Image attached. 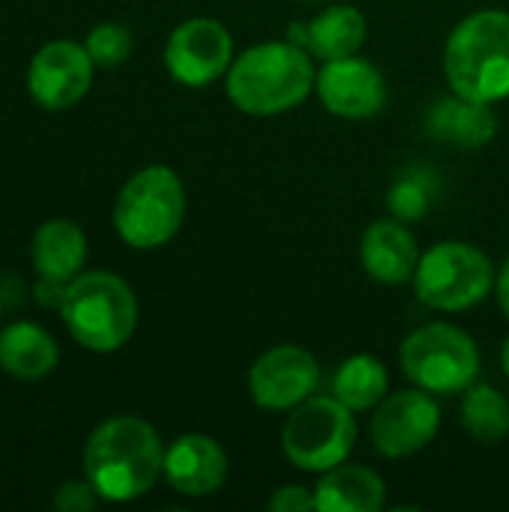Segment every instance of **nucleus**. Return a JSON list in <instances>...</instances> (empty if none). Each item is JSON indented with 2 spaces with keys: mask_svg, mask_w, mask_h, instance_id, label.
Wrapping results in <instances>:
<instances>
[{
  "mask_svg": "<svg viewBox=\"0 0 509 512\" xmlns=\"http://www.w3.org/2000/svg\"><path fill=\"white\" fill-rule=\"evenodd\" d=\"M165 471L159 432L141 417H111L93 429L84 447V477L102 501L129 504L144 498Z\"/></svg>",
  "mask_w": 509,
  "mask_h": 512,
  "instance_id": "1",
  "label": "nucleus"
},
{
  "mask_svg": "<svg viewBox=\"0 0 509 512\" xmlns=\"http://www.w3.org/2000/svg\"><path fill=\"white\" fill-rule=\"evenodd\" d=\"M315 63L297 42H261L234 57L225 75L231 105L252 117H276L303 105L315 90Z\"/></svg>",
  "mask_w": 509,
  "mask_h": 512,
  "instance_id": "2",
  "label": "nucleus"
},
{
  "mask_svg": "<svg viewBox=\"0 0 509 512\" xmlns=\"http://www.w3.org/2000/svg\"><path fill=\"white\" fill-rule=\"evenodd\" d=\"M444 75L465 99L486 105L509 99L507 9H480L453 27L444 45Z\"/></svg>",
  "mask_w": 509,
  "mask_h": 512,
  "instance_id": "3",
  "label": "nucleus"
},
{
  "mask_svg": "<svg viewBox=\"0 0 509 512\" xmlns=\"http://www.w3.org/2000/svg\"><path fill=\"white\" fill-rule=\"evenodd\" d=\"M60 315L69 336L81 348L111 354L132 339L138 324V300L120 276L108 270H90L78 273L66 285Z\"/></svg>",
  "mask_w": 509,
  "mask_h": 512,
  "instance_id": "4",
  "label": "nucleus"
},
{
  "mask_svg": "<svg viewBox=\"0 0 509 512\" xmlns=\"http://www.w3.org/2000/svg\"><path fill=\"white\" fill-rule=\"evenodd\" d=\"M186 219V189L168 165H147L126 180L114 204V228L132 249H159Z\"/></svg>",
  "mask_w": 509,
  "mask_h": 512,
  "instance_id": "5",
  "label": "nucleus"
},
{
  "mask_svg": "<svg viewBox=\"0 0 509 512\" xmlns=\"http://www.w3.org/2000/svg\"><path fill=\"white\" fill-rule=\"evenodd\" d=\"M399 366L414 387L432 396H456L477 381L480 348L465 330L435 321L402 339Z\"/></svg>",
  "mask_w": 509,
  "mask_h": 512,
  "instance_id": "6",
  "label": "nucleus"
},
{
  "mask_svg": "<svg viewBox=\"0 0 509 512\" xmlns=\"http://www.w3.org/2000/svg\"><path fill=\"white\" fill-rule=\"evenodd\" d=\"M495 267L483 249L462 240L435 243L420 255L414 294L435 312H468L495 288Z\"/></svg>",
  "mask_w": 509,
  "mask_h": 512,
  "instance_id": "7",
  "label": "nucleus"
},
{
  "mask_svg": "<svg viewBox=\"0 0 509 512\" xmlns=\"http://www.w3.org/2000/svg\"><path fill=\"white\" fill-rule=\"evenodd\" d=\"M279 444L297 471L324 474L348 462L357 444V417L336 396H309L291 408Z\"/></svg>",
  "mask_w": 509,
  "mask_h": 512,
  "instance_id": "8",
  "label": "nucleus"
},
{
  "mask_svg": "<svg viewBox=\"0 0 509 512\" xmlns=\"http://www.w3.org/2000/svg\"><path fill=\"white\" fill-rule=\"evenodd\" d=\"M234 36L216 18H189L165 42V69L183 87H207L228 75Z\"/></svg>",
  "mask_w": 509,
  "mask_h": 512,
  "instance_id": "9",
  "label": "nucleus"
},
{
  "mask_svg": "<svg viewBox=\"0 0 509 512\" xmlns=\"http://www.w3.org/2000/svg\"><path fill=\"white\" fill-rule=\"evenodd\" d=\"M441 432V408L426 390H402L387 396L372 417L369 435L384 459H408L423 453Z\"/></svg>",
  "mask_w": 509,
  "mask_h": 512,
  "instance_id": "10",
  "label": "nucleus"
},
{
  "mask_svg": "<svg viewBox=\"0 0 509 512\" xmlns=\"http://www.w3.org/2000/svg\"><path fill=\"white\" fill-rule=\"evenodd\" d=\"M321 381V363L300 345H276L264 351L249 369V396L264 411H291Z\"/></svg>",
  "mask_w": 509,
  "mask_h": 512,
  "instance_id": "11",
  "label": "nucleus"
},
{
  "mask_svg": "<svg viewBox=\"0 0 509 512\" xmlns=\"http://www.w3.org/2000/svg\"><path fill=\"white\" fill-rule=\"evenodd\" d=\"M93 57L72 39H57L39 48L27 69V90L36 105L63 111L78 105L93 84Z\"/></svg>",
  "mask_w": 509,
  "mask_h": 512,
  "instance_id": "12",
  "label": "nucleus"
},
{
  "mask_svg": "<svg viewBox=\"0 0 509 512\" xmlns=\"http://www.w3.org/2000/svg\"><path fill=\"white\" fill-rule=\"evenodd\" d=\"M321 105L342 120H369L387 102V81L381 69L357 54L327 60L315 78Z\"/></svg>",
  "mask_w": 509,
  "mask_h": 512,
  "instance_id": "13",
  "label": "nucleus"
},
{
  "mask_svg": "<svg viewBox=\"0 0 509 512\" xmlns=\"http://www.w3.org/2000/svg\"><path fill=\"white\" fill-rule=\"evenodd\" d=\"M162 477L183 498H210L228 480V453L210 435H180L171 447H165Z\"/></svg>",
  "mask_w": 509,
  "mask_h": 512,
  "instance_id": "14",
  "label": "nucleus"
},
{
  "mask_svg": "<svg viewBox=\"0 0 509 512\" xmlns=\"http://www.w3.org/2000/svg\"><path fill=\"white\" fill-rule=\"evenodd\" d=\"M420 246L402 219H375L360 240V264L378 285L414 282L420 264Z\"/></svg>",
  "mask_w": 509,
  "mask_h": 512,
  "instance_id": "15",
  "label": "nucleus"
},
{
  "mask_svg": "<svg viewBox=\"0 0 509 512\" xmlns=\"http://www.w3.org/2000/svg\"><path fill=\"white\" fill-rule=\"evenodd\" d=\"M366 36H369V21L351 3L327 6L312 21L288 27V39L297 42L300 48H306L312 57H318L324 63L357 54L363 48Z\"/></svg>",
  "mask_w": 509,
  "mask_h": 512,
  "instance_id": "16",
  "label": "nucleus"
},
{
  "mask_svg": "<svg viewBox=\"0 0 509 512\" xmlns=\"http://www.w3.org/2000/svg\"><path fill=\"white\" fill-rule=\"evenodd\" d=\"M315 504L321 512H378L387 504V483L372 468L342 462L321 474Z\"/></svg>",
  "mask_w": 509,
  "mask_h": 512,
  "instance_id": "17",
  "label": "nucleus"
},
{
  "mask_svg": "<svg viewBox=\"0 0 509 512\" xmlns=\"http://www.w3.org/2000/svg\"><path fill=\"white\" fill-rule=\"evenodd\" d=\"M30 258H33V270L39 273V279L69 285L84 270L87 237L75 222L51 219V222L39 225V231L33 234Z\"/></svg>",
  "mask_w": 509,
  "mask_h": 512,
  "instance_id": "18",
  "label": "nucleus"
},
{
  "mask_svg": "<svg viewBox=\"0 0 509 512\" xmlns=\"http://www.w3.org/2000/svg\"><path fill=\"white\" fill-rule=\"evenodd\" d=\"M429 135H435L444 144L477 150L486 147L498 132V114L486 102L465 99L459 93H450L429 111Z\"/></svg>",
  "mask_w": 509,
  "mask_h": 512,
  "instance_id": "19",
  "label": "nucleus"
},
{
  "mask_svg": "<svg viewBox=\"0 0 509 512\" xmlns=\"http://www.w3.org/2000/svg\"><path fill=\"white\" fill-rule=\"evenodd\" d=\"M57 342L36 324L15 321L0 330V369L18 381H39L57 366Z\"/></svg>",
  "mask_w": 509,
  "mask_h": 512,
  "instance_id": "20",
  "label": "nucleus"
},
{
  "mask_svg": "<svg viewBox=\"0 0 509 512\" xmlns=\"http://www.w3.org/2000/svg\"><path fill=\"white\" fill-rule=\"evenodd\" d=\"M387 390H390V372L372 354L348 357L333 375V396L354 414L378 408L387 399Z\"/></svg>",
  "mask_w": 509,
  "mask_h": 512,
  "instance_id": "21",
  "label": "nucleus"
},
{
  "mask_svg": "<svg viewBox=\"0 0 509 512\" xmlns=\"http://www.w3.org/2000/svg\"><path fill=\"white\" fill-rule=\"evenodd\" d=\"M462 426L477 444H501L509 435V402L492 384H471L462 396Z\"/></svg>",
  "mask_w": 509,
  "mask_h": 512,
  "instance_id": "22",
  "label": "nucleus"
},
{
  "mask_svg": "<svg viewBox=\"0 0 509 512\" xmlns=\"http://www.w3.org/2000/svg\"><path fill=\"white\" fill-rule=\"evenodd\" d=\"M84 48L90 51L93 63L96 66H120L126 63V57L132 54V30L120 21H105V24H96L90 33H87V42Z\"/></svg>",
  "mask_w": 509,
  "mask_h": 512,
  "instance_id": "23",
  "label": "nucleus"
},
{
  "mask_svg": "<svg viewBox=\"0 0 509 512\" xmlns=\"http://www.w3.org/2000/svg\"><path fill=\"white\" fill-rule=\"evenodd\" d=\"M426 207H429V192L420 186V180L405 177V180H399L393 186V192H390V210L396 213V219L414 222V219H420L426 213Z\"/></svg>",
  "mask_w": 509,
  "mask_h": 512,
  "instance_id": "24",
  "label": "nucleus"
},
{
  "mask_svg": "<svg viewBox=\"0 0 509 512\" xmlns=\"http://www.w3.org/2000/svg\"><path fill=\"white\" fill-rule=\"evenodd\" d=\"M99 492L90 486V480H72V483H63L57 492H54V510L57 512H90L96 510L99 504Z\"/></svg>",
  "mask_w": 509,
  "mask_h": 512,
  "instance_id": "25",
  "label": "nucleus"
},
{
  "mask_svg": "<svg viewBox=\"0 0 509 512\" xmlns=\"http://www.w3.org/2000/svg\"><path fill=\"white\" fill-rule=\"evenodd\" d=\"M267 510L273 512H309L318 510L315 504V489H306V486H279L270 501H267Z\"/></svg>",
  "mask_w": 509,
  "mask_h": 512,
  "instance_id": "26",
  "label": "nucleus"
},
{
  "mask_svg": "<svg viewBox=\"0 0 509 512\" xmlns=\"http://www.w3.org/2000/svg\"><path fill=\"white\" fill-rule=\"evenodd\" d=\"M495 297H498L501 312L509 318V258L504 261V267L498 270V276H495Z\"/></svg>",
  "mask_w": 509,
  "mask_h": 512,
  "instance_id": "27",
  "label": "nucleus"
},
{
  "mask_svg": "<svg viewBox=\"0 0 509 512\" xmlns=\"http://www.w3.org/2000/svg\"><path fill=\"white\" fill-rule=\"evenodd\" d=\"M501 366H504V375H507L509 381V336L507 342H504V348H501Z\"/></svg>",
  "mask_w": 509,
  "mask_h": 512,
  "instance_id": "28",
  "label": "nucleus"
},
{
  "mask_svg": "<svg viewBox=\"0 0 509 512\" xmlns=\"http://www.w3.org/2000/svg\"><path fill=\"white\" fill-rule=\"evenodd\" d=\"M303 3H318V0H303Z\"/></svg>",
  "mask_w": 509,
  "mask_h": 512,
  "instance_id": "29",
  "label": "nucleus"
},
{
  "mask_svg": "<svg viewBox=\"0 0 509 512\" xmlns=\"http://www.w3.org/2000/svg\"><path fill=\"white\" fill-rule=\"evenodd\" d=\"M0 315H3V309H0Z\"/></svg>",
  "mask_w": 509,
  "mask_h": 512,
  "instance_id": "30",
  "label": "nucleus"
}]
</instances>
